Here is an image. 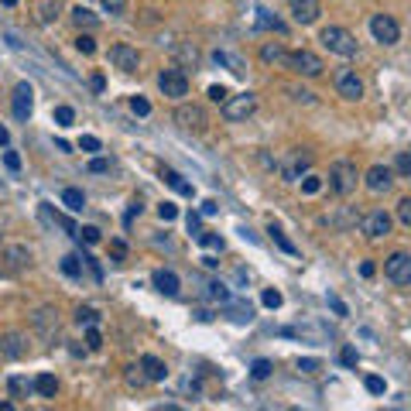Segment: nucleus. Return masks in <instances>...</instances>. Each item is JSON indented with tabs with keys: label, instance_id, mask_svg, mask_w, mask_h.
<instances>
[{
	"label": "nucleus",
	"instance_id": "obj_1",
	"mask_svg": "<svg viewBox=\"0 0 411 411\" xmlns=\"http://www.w3.org/2000/svg\"><path fill=\"white\" fill-rule=\"evenodd\" d=\"M357 178H360V171H357L353 162L339 158V162L329 164V185H332L336 196H350V192L357 189Z\"/></svg>",
	"mask_w": 411,
	"mask_h": 411
},
{
	"label": "nucleus",
	"instance_id": "obj_2",
	"mask_svg": "<svg viewBox=\"0 0 411 411\" xmlns=\"http://www.w3.org/2000/svg\"><path fill=\"white\" fill-rule=\"evenodd\" d=\"M319 41H323V48L336 52V55H343V59H353V55H357V38H353L346 28H336V24H329V28H323Z\"/></svg>",
	"mask_w": 411,
	"mask_h": 411
},
{
	"label": "nucleus",
	"instance_id": "obj_3",
	"mask_svg": "<svg viewBox=\"0 0 411 411\" xmlns=\"http://www.w3.org/2000/svg\"><path fill=\"white\" fill-rule=\"evenodd\" d=\"M285 69L291 72H298V76H309V79H316V76H323V59L316 55V52H309V48H298V52H288L285 59Z\"/></svg>",
	"mask_w": 411,
	"mask_h": 411
},
{
	"label": "nucleus",
	"instance_id": "obj_4",
	"mask_svg": "<svg viewBox=\"0 0 411 411\" xmlns=\"http://www.w3.org/2000/svg\"><path fill=\"white\" fill-rule=\"evenodd\" d=\"M309 164H312V155H309L305 148H291L285 158L278 162V171H281L285 182H298V178L309 171Z\"/></svg>",
	"mask_w": 411,
	"mask_h": 411
},
{
	"label": "nucleus",
	"instance_id": "obj_5",
	"mask_svg": "<svg viewBox=\"0 0 411 411\" xmlns=\"http://www.w3.org/2000/svg\"><path fill=\"white\" fill-rule=\"evenodd\" d=\"M384 274H387V281H394L398 288H411V254H405V250L391 254L384 261Z\"/></svg>",
	"mask_w": 411,
	"mask_h": 411
},
{
	"label": "nucleus",
	"instance_id": "obj_6",
	"mask_svg": "<svg viewBox=\"0 0 411 411\" xmlns=\"http://www.w3.org/2000/svg\"><path fill=\"white\" fill-rule=\"evenodd\" d=\"M257 110V96L254 93H240V96H230L226 103H223V117L230 123H240L247 121L250 114Z\"/></svg>",
	"mask_w": 411,
	"mask_h": 411
},
{
	"label": "nucleus",
	"instance_id": "obj_7",
	"mask_svg": "<svg viewBox=\"0 0 411 411\" xmlns=\"http://www.w3.org/2000/svg\"><path fill=\"white\" fill-rule=\"evenodd\" d=\"M370 35H373V41H380V45H398L401 28H398L394 17H387V14H373V17H370Z\"/></svg>",
	"mask_w": 411,
	"mask_h": 411
},
{
	"label": "nucleus",
	"instance_id": "obj_8",
	"mask_svg": "<svg viewBox=\"0 0 411 411\" xmlns=\"http://www.w3.org/2000/svg\"><path fill=\"white\" fill-rule=\"evenodd\" d=\"M158 89L171 100H182V96H189V76L182 69H164L158 76Z\"/></svg>",
	"mask_w": 411,
	"mask_h": 411
},
{
	"label": "nucleus",
	"instance_id": "obj_9",
	"mask_svg": "<svg viewBox=\"0 0 411 411\" xmlns=\"http://www.w3.org/2000/svg\"><path fill=\"white\" fill-rule=\"evenodd\" d=\"M10 107H14V117H17V121L28 123L31 110H35V89H31V82H17V86H14Z\"/></svg>",
	"mask_w": 411,
	"mask_h": 411
},
{
	"label": "nucleus",
	"instance_id": "obj_10",
	"mask_svg": "<svg viewBox=\"0 0 411 411\" xmlns=\"http://www.w3.org/2000/svg\"><path fill=\"white\" fill-rule=\"evenodd\" d=\"M175 123L182 127V130H196V134H203L206 127H209V117H206V110L203 107H178L175 110Z\"/></svg>",
	"mask_w": 411,
	"mask_h": 411
},
{
	"label": "nucleus",
	"instance_id": "obj_11",
	"mask_svg": "<svg viewBox=\"0 0 411 411\" xmlns=\"http://www.w3.org/2000/svg\"><path fill=\"white\" fill-rule=\"evenodd\" d=\"M364 182H367V189L373 196H380V192H387V189L394 185V168H387V164H370Z\"/></svg>",
	"mask_w": 411,
	"mask_h": 411
},
{
	"label": "nucleus",
	"instance_id": "obj_12",
	"mask_svg": "<svg viewBox=\"0 0 411 411\" xmlns=\"http://www.w3.org/2000/svg\"><path fill=\"white\" fill-rule=\"evenodd\" d=\"M336 93L343 96V100H350V103H357L360 96H364V82L357 72H350V69H339L336 72Z\"/></svg>",
	"mask_w": 411,
	"mask_h": 411
},
{
	"label": "nucleus",
	"instance_id": "obj_13",
	"mask_svg": "<svg viewBox=\"0 0 411 411\" xmlns=\"http://www.w3.org/2000/svg\"><path fill=\"white\" fill-rule=\"evenodd\" d=\"M360 230L367 233L370 240H380V237L391 233V216H387L384 209H373V212H367V216L360 219Z\"/></svg>",
	"mask_w": 411,
	"mask_h": 411
},
{
	"label": "nucleus",
	"instance_id": "obj_14",
	"mask_svg": "<svg viewBox=\"0 0 411 411\" xmlns=\"http://www.w3.org/2000/svg\"><path fill=\"white\" fill-rule=\"evenodd\" d=\"M107 59H110V65L121 69V72H137V65H141V55H137V48H130V45H114Z\"/></svg>",
	"mask_w": 411,
	"mask_h": 411
},
{
	"label": "nucleus",
	"instance_id": "obj_15",
	"mask_svg": "<svg viewBox=\"0 0 411 411\" xmlns=\"http://www.w3.org/2000/svg\"><path fill=\"white\" fill-rule=\"evenodd\" d=\"M0 353H3L7 360H21V357L28 353V336H24V332H17V329L0 332Z\"/></svg>",
	"mask_w": 411,
	"mask_h": 411
},
{
	"label": "nucleus",
	"instance_id": "obj_16",
	"mask_svg": "<svg viewBox=\"0 0 411 411\" xmlns=\"http://www.w3.org/2000/svg\"><path fill=\"white\" fill-rule=\"evenodd\" d=\"M288 10L298 24H316L323 14V3L319 0H288Z\"/></svg>",
	"mask_w": 411,
	"mask_h": 411
},
{
	"label": "nucleus",
	"instance_id": "obj_17",
	"mask_svg": "<svg viewBox=\"0 0 411 411\" xmlns=\"http://www.w3.org/2000/svg\"><path fill=\"white\" fill-rule=\"evenodd\" d=\"M3 261H7V271H10V274H21V271L31 264V250H28V247H7V250H3Z\"/></svg>",
	"mask_w": 411,
	"mask_h": 411
},
{
	"label": "nucleus",
	"instance_id": "obj_18",
	"mask_svg": "<svg viewBox=\"0 0 411 411\" xmlns=\"http://www.w3.org/2000/svg\"><path fill=\"white\" fill-rule=\"evenodd\" d=\"M151 285L158 288V291H162V295H168V298H175V295H178V274H175V271H155V274H151Z\"/></svg>",
	"mask_w": 411,
	"mask_h": 411
},
{
	"label": "nucleus",
	"instance_id": "obj_19",
	"mask_svg": "<svg viewBox=\"0 0 411 411\" xmlns=\"http://www.w3.org/2000/svg\"><path fill=\"white\" fill-rule=\"evenodd\" d=\"M31 391H35V380H28V377H21V373L7 377V394H10L14 401H24V398H31Z\"/></svg>",
	"mask_w": 411,
	"mask_h": 411
},
{
	"label": "nucleus",
	"instance_id": "obj_20",
	"mask_svg": "<svg viewBox=\"0 0 411 411\" xmlns=\"http://www.w3.org/2000/svg\"><path fill=\"white\" fill-rule=\"evenodd\" d=\"M141 370H144L148 380H164V377H168V367H164L155 353H144V357H141Z\"/></svg>",
	"mask_w": 411,
	"mask_h": 411
},
{
	"label": "nucleus",
	"instance_id": "obj_21",
	"mask_svg": "<svg viewBox=\"0 0 411 411\" xmlns=\"http://www.w3.org/2000/svg\"><path fill=\"white\" fill-rule=\"evenodd\" d=\"M261 59L267 62V65H285L288 52L281 41H264V48H261Z\"/></svg>",
	"mask_w": 411,
	"mask_h": 411
},
{
	"label": "nucleus",
	"instance_id": "obj_22",
	"mask_svg": "<svg viewBox=\"0 0 411 411\" xmlns=\"http://www.w3.org/2000/svg\"><path fill=\"white\" fill-rule=\"evenodd\" d=\"M212 62H216V65H226L233 76H244V72H247V65H244V59H240V55H230V52H219V48L212 52Z\"/></svg>",
	"mask_w": 411,
	"mask_h": 411
},
{
	"label": "nucleus",
	"instance_id": "obj_23",
	"mask_svg": "<svg viewBox=\"0 0 411 411\" xmlns=\"http://www.w3.org/2000/svg\"><path fill=\"white\" fill-rule=\"evenodd\" d=\"M35 391H38L41 398H55V394H59L55 373H38V377H35Z\"/></svg>",
	"mask_w": 411,
	"mask_h": 411
},
{
	"label": "nucleus",
	"instance_id": "obj_24",
	"mask_svg": "<svg viewBox=\"0 0 411 411\" xmlns=\"http://www.w3.org/2000/svg\"><path fill=\"white\" fill-rule=\"evenodd\" d=\"M162 178L168 182V185H171V189H175V192H178V196H192V185H189V182H185V178L175 171V168H164Z\"/></svg>",
	"mask_w": 411,
	"mask_h": 411
},
{
	"label": "nucleus",
	"instance_id": "obj_25",
	"mask_svg": "<svg viewBox=\"0 0 411 411\" xmlns=\"http://www.w3.org/2000/svg\"><path fill=\"white\" fill-rule=\"evenodd\" d=\"M267 233H271V240H274V244L281 247L285 254H291V257H298V247H295L291 240H288V237H285V230H281L278 223H271V226H267Z\"/></svg>",
	"mask_w": 411,
	"mask_h": 411
},
{
	"label": "nucleus",
	"instance_id": "obj_26",
	"mask_svg": "<svg viewBox=\"0 0 411 411\" xmlns=\"http://www.w3.org/2000/svg\"><path fill=\"white\" fill-rule=\"evenodd\" d=\"M72 21H76V28H96V24H100V17H96L89 7H82V3L72 10Z\"/></svg>",
	"mask_w": 411,
	"mask_h": 411
},
{
	"label": "nucleus",
	"instance_id": "obj_27",
	"mask_svg": "<svg viewBox=\"0 0 411 411\" xmlns=\"http://www.w3.org/2000/svg\"><path fill=\"white\" fill-rule=\"evenodd\" d=\"M257 28H261V31H278V35H285V24H281L278 17H271L267 10H257Z\"/></svg>",
	"mask_w": 411,
	"mask_h": 411
},
{
	"label": "nucleus",
	"instance_id": "obj_28",
	"mask_svg": "<svg viewBox=\"0 0 411 411\" xmlns=\"http://www.w3.org/2000/svg\"><path fill=\"white\" fill-rule=\"evenodd\" d=\"M62 274L65 278H82V257H76V254L62 257Z\"/></svg>",
	"mask_w": 411,
	"mask_h": 411
},
{
	"label": "nucleus",
	"instance_id": "obj_29",
	"mask_svg": "<svg viewBox=\"0 0 411 411\" xmlns=\"http://www.w3.org/2000/svg\"><path fill=\"white\" fill-rule=\"evenodd\" d=\"M62 203L69 206L72 212H82V209H86V196H82L79 189H65V192H62Z\"/></svg>",
	"mask_w": 411,
	"mask_h": 411
},
{
	"label": "nucleus",
	"instance_id": "obj_30",
	"mask_svg": "<svg viewBox=\"0 0 411 411\" xmlns=\"http://www.w3.org/2000/svg\"><path fill=\"white\" fill-rule=\"evenodd\" d=\"M394 175L411 178V151H398V158H394Z\"/></svg>",
	"mask_w": 411,
	"mask_h": 411
},
{
	"label": "nucleus",
	"instance_id": "obj_31",
	"mask_svg": "<svg viewBox=\"0 0 411 411\" xmlns=\"http://www.w3.org/2000/svg\"><path fill=\"white\" fill-rule=\"evenodd\" d=\"M271 360H254V364H250V377H254V380H267V377H271Z\"/></svg>",
	"mask_w": 411,
	"mask_h": 411
},
{
	"label": "nucleus",
	"instance_id": "obj_32",
	"mask_svg": "<svg viewBox=\"0 0 411 411\" xmlns=\"http://www.w3.org/2000/svg\"><path fill=\"white\" fill-rule=\"evenodd\" d=\"M261 302H264V309H281V291L278 288H264V295H261Z\"/></svg>",
	"mask_w": 411,
	"mask_h": 411
},
{
	"label": "nucleus",
	"instance_id": "obj_33",
	"mask_svg": "<svg viewBox=\"0 0 411 411\" xmlns=\"http://www.w3.org/2000/svg\"><path fill=\"white\" fill-rule=\"evenodd\" d=\"M123 380H127L130 387H144V384H148V377H144V370H141V367H127Z\"/></svg>",
	"mask_w": 411,
	"mask_h": 411
},
{
	"label": "nucleus",
	"instance_id": "obj_34",
	"mask_svg": "<svg viewBox=\"0 0 411 411\" xmlns=\"http://www.w3.org/2000/svg\"><path fill=\"white\" fill-rule=\"evenodd\" d=\"M319 189H323V178H319V175H309V171H305V178H302V192H305V196H316Z\"/></svg>",
	"mask_w": 411,
	"mask_h": 411
},
{
	"label": "nucleus",
	"instance_id": "obj_35",
	"mask_svg": "<svg viewBox=\"0 0 411 411\" xmlns=\"http://www.w3.org/2000/svg\"><path fill=\"white\" fill-rule=\"evenodd\" d=\"M76 323H79V326H96V323H100V312H96V309H79V312H76Z\"/></svg>",
	"mask_w": 411,
	"mask_h": 411
},
{
	"label": "nucleus",
	"instance_id": "obj_36",
	"mask_svg": "<svg viewBox=\"0 0 411 411\" xmlns=\"http://www.w3.org/2000/svg\"><path fill=\"white\" fill-rule=\"evenodd\" d=\"M196 244H203V247H209V250H223V237H216V233H199L196 237Z\"/></svg>",
	"mask_w": 411,
	"mask_h": 411
},
{
	"label": "nucleus",
	"instance_id": "obj_37",
	"mask_svg": "<svg viewBox=\"0 0 411 411\" xmlns=\"http://www.w3.org/2000/svg\"><path fill=\"white\" fill-rule=\"evenodd\" d=\"M364 387H367L370 394H384V391H387V384H384V377H377V373H370L367 380H364Z\"/></svg>",
	"mask_w": 411,
	"mask_h": 411
},
{
	"label": "nucleus",
	"instance_id": "obj_38",
	"mask_svg": "<svg viewBox=\"0 0 411 411\" xmlns=\"http://www.w3.org/2000/svg\"><path fill=\"white\" fill-rule=\"evenodd\" d=\"M130 110H134L137 117H148V114H151V103H148L144 96H130Z\"/></svg>",
	"mask_w": 411,
	"mask_h": 411
},
{
	"label": "nucleus",
	"instance_id": "obj_39",
	"mask_svg": "<svg viewBox=\"0 0 411 411\" xmlns=\"http://www.w3.org/2000/svg\"><path fill=\"white\" fill-rule=\"evenodd\" d=\"M72 121H76L72 107H55V123H59V127H69Z\"/></svg>",
	"mask_w": 411,
	"mask_h": 411
},
{
	"label": "nucleus",
	"instance_id": "obj_40",
	"mask_svg": "<svg viewBox=\"0 0 411 411\" xmlns=\"http://www.w3.org/2000/svg\"><path fill=\"white\" fill-rule=\"evenodd\" d=\"M103 346V336H100V329L89 326L86 329V350H100Z\"/></svg>",
	"mask_w": 411,
	"mask_h": 411
},
{
	"label": "nucleus",
	"instance_id": "obj_41",
	"mask_svg": "<svg viewBox=\"0 0 411 411\" xmlns=\"http://www.w3.org/2000/svg\"><path fill=\"white\" fill-rule=\"evenodd\" d=\"M339 360H343V367H357V364H360V353H357L353 346H343V353H339Z\"/></svg>",
	"mask_w": 411,
	"mask_h": 411
},
{
	"label": "nucleus",
	"instance_id": "obj_42",
	"mask_svg": "<svg viewBox=\"0 0 411 411\" xmlns=\"http://www.w3.org/2000/svg\"><path fill=\"white\" fill-rule=\"evenodd\" d=\"M79 148H82V151H89V155H93V151H100L103 144H100V137H93V134H82V137H79Z\"/></svg>",
	"mask_w": 411,
	"mask_h": 411
},
{
	"label": "nucleus",
	"instance_id": "obj_43",
	"mask_svg": "<svg viewBox=\"0 0 411 411\" xmlns=\"http://www.w3.org/2000/svg\"><path fill=\"white\" fill-rule=\"evenodd\" d=\"M398 219H401V223H405V226L411 230V196H408V199H401V203H398Z\"/></svg>",
	"mask_w": 411,
	"mask_h": 411
},
{
	"label": "nucleus",
	"instance_id": "obj_44",
	"mask_svg": "<svg viewBox=\"0 0 411 411\" xmlns=\"http://www.w3.org/2000/svg\"><path fill=\"white\" fill-rule=\"evenodd\" d=\"M76 48H79L82 55H93V52H96V41H93V35H79V38H76Z\"/></svg>",
	"mask_w": 411,
	"mask_h": 411
},
{
	"label": "nucleus",
	"instance_id": "obj_45",
	"mask_svg": "<svg viewBox=\"0 0 411 411\" xmlns=\"http://www.w3.org/2000/svg\"><path fill=\"white\" fill-rule=\"evenodd\" d=\"M209 100H212V103H219V107H223V103H226V100H230V93H226V86H209Z\"/></svg>",
	"mask_w": 411,
	"mask_h": 411
},
{
	"label": "nucleus",
	"instance_id": "obj_46",
	"mask_svg": "<svg viewBox=\"0 0 411 411\" xmlns=\"http://www.w3.org/2000/svg\"><path fill=\"white\" fill-rule=\"evenodd\" d=\"M288 93H291V100H298V103H316V93H309V89H295V86H288Z\"/></svg>",
	"mask_w": 411,
	"mask_h": 411
},
{
	"label": "nucleus",
	"instance_id": "obj_47",
	"mask_svg": "<svg viewBox=\"0 0 411 411\" xmlns=\"http://www.w3.org/2000/svg\"><path fill=\"white\" fill-rule=\"evenodd\" d=\"M230 319H233V323H250V319H254V309H250V305H237Z\"/></svg>",
	"mask_w": 411,
	"mask_h": 411
},
{
	"label": "nucleus",
	"instance_id": "obj_48",
	"mask_svg": "<svg viewBox=\"0 0 411 411\" xmlns=\"http://www.w3.org/2000/svg\"><path fill=\"white\" fill-rule=\"evenodd\" d=\"M158 216H162L164 223H171V219L178 216V206H175V203H162V206H158Z\"/></svg>",
	"mask_w": 411,
	"mask_h": 411
},
{
	"label": "nucleus",
	"instance_id": "obj_49",
	"mask_svg": "<svg viewBox=\"0 0 411 411\" xmlns=\"http://www.w3.org/2000/svg\"><path fill=\"white\" fill-rule=\"evenodd\" d=\"M319 367H323V364H319L316 357H302V360H298V370H302V373H316Z\"/></svg>",
	"mask_w": 411,
	"mask_h": 411
},
{
	"label": "nucleus",
	"instance_id": "obj_50",
	"mask_svg": "<svg viewBox=\"0 0 411 411\" xmlns=\"http://www.w3.org/2000/svg\"><path fill=\"white\" fill-rule=\"evenodd\" d=\"M3 164H7L10 171H21V155H17V151H3Z\"/></svg>",
	"mask_w": 411,
	"mask_h": 411
},
{
	"label": "nucleus",
	"instance_id": "obj_51",
	"mask_svg": "<svg viewBox=\"0 0 411 411\" xmlns=\"http://www.w3.org/2000/svg\"><path fill=\"white\" fill-rule=\"evenodd\" d=\"M79 237L86 240V244H100V230H96V226H82Z\"/></svg>",
	"mask_w": 411,
	"mask_h": 411
},
{
	"label": "nucleus",
	"instance_id": "obj_52",
	"mask_svg": "<svg viewBox=\"0 0 411 411\" xmlns=\"http://www.w3.org/2000/svg\"><path fill=\"white\" fill-rule=\"evenodd\" d=\"M89 171H93V175H103V171H110V162H107V158H93V162H89Z\"/></svg>",
	"mask_w": 411,
	"mask_h": 411
},
{
	"label": "nucleus",
	"instance_id": "obj_53",
	"mask_svg": "<svg viewBox=\"0 0 411 411\" xmlns=\"http://www.w3.org/2000/svg\"><path fill=\"white\" fill-rule=\"evenodd\" d=\"M59 17V7H52V3H41V21L48 24V21H55Z\"/></svg>",
	"mask_w": 411,
	"mask_h": 411
},
{
	"label": "nucleus",
	"instance_id": "obj_54",
	"mask_svg": "<svg viewBox=\"0 0 411 411\" xmlns=\"http://www.w3.org/2000/svg\"><path fill=\"white\" fill-rule=\"evenodd\" d=\"M189 233H192V237H199V233H203V223H199V212H189Z\"/></svg>",
	"mask_w": 411,
	"mask_h": 411
},
{
	"label": "nucleus",
	"instance_id": "obj_55",
	"mask_svg": "<svg viewBox=\"0 0 411 411\" xmlns=\"http://www.w3.org/2000/svg\"><path fill=\"white\" fill-rule=\"evenodd\" d=\"M103 7H107L110 14H121L123 7H127V0H103Z\"/></svg>",
	"mask_w": 411,
	"mask_h": 411
},
{
	"label": "nucleus",
	"instance_id": "obj_56",
	"mask_svg": "<svg viewBox=\"0 0 411 411\" xmlns=\"http://www.w3.org/2000/svg\"><path fill=\"white\" fill-rule=\"evenodd\" d=\"M329 305H332V312H336V316H346V305H343V298L329 295Z\"/></svg>",
	"mask_w": 411,
	"mask_h": 411
},
{
	"label": "nucleus",
	"instance_id": "obj_57",
	"mask_svg": "<svg viewBox=\"0 0 411 411\" xmlns=\"http://www.w3.org/2000/svg\"><path fill=\"white\" fill-rule=\"evenodd\" d=\"M141 209H144V206H141V199H134V203H130V209H127V223H130L134 216H141Z\"/></svg>",
	"mask_w": 411,
	"mask_h": 411
},
{
	"label": "nucleus",
	"instance_id": "obj_58",
	"mask_svg": "<svg viewBox=\"0 0 411 411\" xmlns=\"http://www.w3.org/2000/svg\"><path fill=\"white\" fill-rule=\"evenodd\" d=\"M373 271H377L373 261H364V264H360V274H364V278H373Z\"/></svg>",
	"mask_w": 411,
	"mask_h": 411
},
{
	"label": "nucleus",
	"instance_id": "obj_59",
	"mask_svg": "<svg viewBox=\"0 0 411 411\" xmlns=\"http://www.w3.org/2000/svg\"><path fill=\"white\" fill-rule=\"evenodd\" d=\"M89 86H93L96 93H103V89H107V79H103V76H93V82H89Z\"/></svg>",
	"mask_w": 411,
	"mask_h": 411
},
{
	"label": "nucleus",
	"instance_id": "obj_60",
	"mask_svg": "<svg viewBox=\"0 0 411 411\" xmlns=\"http://www.w3.org/2000/svg\"><path fill=\"white\" fill-rule=\"evenodd\" d=\"M199 212H203V216H212V212H216V203H212V199H206Z\"/></svg>",
	"mask_w": 411,
	"mask_h": 411
},
{
	"label": "nucleus",
	"instance_id": "obj_61",
	"mask_svg": "<svg viewBox=\"0 0 411 411\" xmlns=\"http://www.w3.org/2000/svg\"><path fill=\"white\" fill-rule=\"evenodd\" d=\"M10 144V134H7V127H0V148H7Z\"/></svg>",
	"mask_w": 411,
	"mask_h": 411
},
{
	"label": "nucleus",
	"instance_id": "obj_62",
	"mask_svg": "<svg viewBox=\"0 0 411 411\" xmlns=\"http://www.w3.org/2000/svg\"><path fill=\"white\" fill-rule=\"evenodd\" d=\"M123 250H127V247H123V240H114V254H117V257H123Z\"/></svg>",
	"mask_w": 411,
	"mask_h": 411
},
{
	"label": "nucleus",
	"instance_id": "obj_63",
	"mask_svg": "<svg viewBox=\"0 0 411 411\" xmlns=\"http://www.w3.org/2000/svg\"><path fill=\"white\" fill-rule=\"evenodd\" d=\"M0 3H3V7H14V3H17V0H0Z\"/></svg>",
	"mask_w": 411,
	"mask_h": 411
}]
</instances>
